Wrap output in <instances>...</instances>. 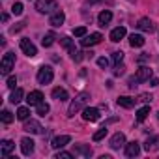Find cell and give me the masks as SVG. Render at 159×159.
I'll return each mask as SVG.
<instances>
[{"label": "cell", "mask_w": 159, "mask_h": 159, "mask_svg": "<svg viewBox=\"0 0 159 159\" xmlns=\"http://www.w3.org/2000/svg\"><path fill=\"white\" fill-rule=\"evenodd\" d=\"M34 140L32 139H28V137H25V139H21V152L25 153V155H30L32 152H34Z\"/></svg>", "instance_id": "cell-14"}, {"label": "cell", "mask_w": 159, "mask_h": 159, "mask_svg": "<svg viewBox=\"0 0 159 159\" xmlns=\"http://www.w3.org/2000/svg\"><path fill=\"white\" fill-rule=\"evenodd\" d=\"M49 111H51V107H49V105H47L45 101H41V103H39V105L36 107V112H38L39 116H45V114H47Z\"/></svg>", "instance_id": "cell-29"}, {"label": "cell", "mask_w": 159, "mask_h": 159, "mask_svg": "<svg viewBox=\"0 0 159 159\" xmlns=\"http://www.w3.org/2000/svg\"><path fill=\"white\" fill-rule=\"evenodd\" d=\"M150 86H159V79L152 77V79H150Z\"/></svg>", "instance_id": "cell-41"}, {"label": "cell", "mask_w": 159, "mask_h": 159, "mask_svg": "<svg viewBox=\"0 0 159 159\" xmlns=\"http://www.w3.org/2000/svg\"><path fill=\"white\" fill-rule=\"evenodd\" d=\"M148 58H150V54H148V52H142V54L139 56V62H144V60H148Z\"/></svg>", "instance_id": "cell-42"}, {"label": "cell", "mask_w": 159, "mask_h": 159, "mask_svg": "<svg viewBox=\"0 0 159 159\" xmlns=\"http://www.w3.org/2000/svg\"><path fill=\"white\" fill-rule=\"evenodd\" d=\"M125 144V135L124 133H114L111 139V148L112 150H120V146Z\"/></svg>", "instance_id": "cell-13"}, {"label": "cell", "mask_w": 159, "mask_h": 159, "mask_svg": "<svg viewBox=\"0 0 159 159\" xmlns=\"http://www.w3.org/2000/svg\"><path fill=\"white\" fill-rule=\"evenodd\" d=\"M73 153L75 155H81V157H90L92 155V148L90 146H84V144H79L73 148Z\"/></svg>", "instance_id": "cell-18"}, {"label": "cell", "mask_w": 159, "mask_h": 159, "mask_svg": "<svg viewBox=\"0 0 159 159\" xmlns=\"http://www.w3.org/2000/svg\"><path fill=\"white\" fill-rule=\"evenodd\" d=\"M60 43H62V47H66V49L69 51V54H73V52L77 51V49L73 47V39H71V38H67V36H66V38H62V39H60Z\"/></svg>", "instance_id": "cell-25"}, {"label": "cell", "mask_w": 159, "mask_h": 159, "mask_svg": "<svg viewBox=\"0 0 159 159\" xmlns=\"http://www.w3.org/2000/svg\"><path fill=\"white\" fill-rule=\"evenodd\" d=\"M144 36H140V34H131L129 36V45L131 47H142L144 45Z\"/></svg>", "instance_id": "cell-21"}, {"label": "cell", "mask_w": 159, "mask_h": 159, "mask_svg": "<svg viewBox=\"0 0 159 159\" xmlns=\"http://www.w3.org/2000/svg\"><path fill=\"white\" fill-rule=\"evenodd\" d=\"M112 73H114V77H120V75H124V73H125V67H124L122 64H116Z\"/></svg>", "instance_id": "cell-35"}, {"label": "cell", "mask_w": 159, "mask_h": 159, "mask_svg": "<svg viewBox=\"0 0 159 159\" xmlns=\"http://www.w3.org/2000/svg\"><path fill=\"white\" fill-rule=\"evenodd\" d=\"M122 60H124V52H122V51L112 52V62H114V64H122Z\"/></svg>", "instance_id": "cell-34"}, {"label": "cell", "mask_w": 159, "mask_h": 159, "mask_svg": "<svg viewBox=\"0 0 159 159\" xmlns=\"http://www.w3.org/2000/svg\"><path fill=\"white\" fill-rule=\"evenodd\" d=\"M54 39H56V36H54L52 32H47V34L43 36V39H41V43H43V47H51V45L54 43Z\"/></svg>", "instance_id": "cell-27"}, {"label": "cell", "mask_w": 159, "mask_h": 159, "mask_svg": "<svg viewBox=\"0 0 159 159\" xmlns=\"http://www.w3.org/2000/svg\"><path fill=\"white\" fill-rule=\"evenodd\" d=\"M13 150H15V144L11 140H2V142H0V155H2V157H8Z\"/></svg>", "instance_id": "cell-15"}, {"label": "cell", "mask_w": 159, "mask_h": 159, "mask_svg": "<svg viewBox=\"0 0 159 159\" xmlns=\"http://www.w3.org/2000/svg\"><path fill=\"white\" fill-rule=\"evenodd\" d=\"M107 133H109V129H107V125H103V127H101L99 131H96V133H94V137H92V139H94V140L98 142V140L105 139V137H107Z\"/></svg>", "instance_id": "cell-30"}, {"label": "cell", "mask_w": 159, "mask_h": 159, "mask_svg": "<svg viewBox=\"0 0 159 159\" xmlns=\"http://www.w3.org/2000/svg\"><path fill=\"white\" fill-rule=\"evenodd\" d=\"M137 28H139V30H142V32H150V34H152V32L155 30L153 23H152L150 19H146V17H142V19H140L139 23H137Z\"/></svg>", "instance_id": "cell-16"}, {"label": "cell", "mask_w": 159, "mask_h": 159, "mask_svg": "<svg viewBox=\"0 0 159 159\" xmlns=\"http://www.w3.org/2000/svg\"><path fill=\"white\" fill-rule=\"evenodd\" d=\"M0 120H2L4 124H11V122H13V114H11L10 111H6V109H4L2 112H0Z\"/></svg>", "instance_id": "cell-31"}, {"label": "cell", "mask_w": 159, "mask_h": 159, "mask_svg": "<svg viewBox=\"0 0 159 159\" xmlns=\"http://www.w3.org/2000/svg\"><path fill=\"white\" fill-rule=\"evenodd\" d=\"M125 34H127V30H125V26H118V28H114V30L111 32V41H114V43H118L120 39H124V38H125Z\"/></svg>", "instance_id": "cell-17"}, {"label": "cell", "mask_w": 159, "mask_h": 159, "mask_svg": "<svg viewBox=\"0 0 159 159\" xmlns=\"http://www.w3.org/2000/svg\"><path fill=\"white\" fill-rule=\"evenodd\" d=\"M111 21H112V13H111L109 10L101 11V13H99V17H98V23H99V26H107Z\"/></svg>", "instance_id": "cell-20"}, {"label": "cell", "mask_w": 159, "mask_h": 159, "mask_svg": "<svg viewBox=\"0 0 159 159\" xmlns=\"http://www.w3.org/2000/svg\"><path fill=\"white\" fill-rule=\"evenodd\" d=\"M73 36L75 38H84L86 36V26H77V28H73Z\"/></svg>", "instance_id": "cell-32"}, {"label": "cell", "mask_w": 159, "mask_h": 159, "mask_svg": "<svg viewBox=\"0 0 159 159\" xmlns=\"http://www.w3.org/2000/svg\"><path fill=\"white\" fill-rule=\"evenodd\" d=\"M11 13H13V15H21V13H23V4H21V2H15V4L11 6Z\"/></svg>", "instance_id": "cell-33"}, {"label": "cell", "mask_w": 159, "mask_h": 159, "mask_svg": "<svg viewBox=\"0 0 159 159\" xmlns=\"http://www.w3.org/2000/svg\"><path fill=\"white\" fill-rule=\"evenodd\" d=\"M139 153H140L139 142H129V144H125V155H127V157H137Z\"/></svg>", "instance_id": "cell-19"}, {"label": "cell", "mask_w": 159, "mask_h": 159, "mask_svg": "<svg viewBox=\"0 0 159 159\" xmlns=\"http://www.w3.org/2000/svg\"><path fill=\"white\" fill-rule=\"evenodd\" d=\"M129 2H135V0H129Z\"/></svg>", "instance_id": "cell-43"}, {"label": "cell", "mask_w": 159, "mask_h": 159, "mask_svg": "<svg viewBox=\"0 0 159 159\" xmlns=\"http://www.w3.org/2000/svg\"><path fill=\"white\" fill-rule=\"evenodd\" d=\"M15 66V54L13 52H6L2 62H0V71H2V75H8Z\"/></svg>", "instance_id": "cell-4"}, {"label": "cell", "mask_w": 159, "mask_h": 159, "mask_svg": "<svg viewBox=\"0 0 159 159\" xmlns=\"http://www.w3.org/2000/svg\"><path fill=\"white\" fill-rule=\"evenodd\" d=\"M15 84H17V77H10V79H8V84H6V86L13 90V88H15Z\"/></svg>", "instance_id": "cell-40"}, {"label": "cell", "mask_w": 159, "mask_h": 159, "mask_svg": "<svg viewBox=\"0 0 159 159\" xmlns=\"http://www.w3.org/2000/svg\"><path fill=\"white\" fill-rule=\"evenodd\" d=\"M75 153H71V152H58L56 153V159H71Z\"/></svg>", "instance_id": "cell-36"}, {"label": "cell", "mask_w": 159, "mask_h": 159, "mask_svg": "<svg viewBox=\"0 0 159 159\" xmlns=\"http://www.w3.org/2000/svg\"><path fill=\"white\" fill-rule=\"evenodd\" d=\"M28 116H30V109L28 107H19V111H17V118L19 120H28Z\"/></svg>", "instance_id": "cell-28"}, {"label": "cell", "mask_w": 159, "mask_h": 159, "mask_svg": "<svg viewBox=\"0 0 159 159\" xmlns=\"http://www.w3.org/2000/svg\"><path fill=\"white\" fill-rule=\"evenodd\" d=\"M23 96H25L23 88H13V92H11V96H10V101H11L13 105H17V103L23 99Z\"/></svg>", "instance_id": "cell-23"}, {"label": "cell", "mask_w": 159, "mask_h": 159, "mask_svg": "<svg viewBox=\"0 0 159 159\" xmlns=\"http://www.w3.org/2000/svg\"><path fill=\"white\" fill-rule=\"evenodd\" d=\"M71 142V137L69 135H58V137H54L52 139V142H51V146L54 148V150H62L66 144H69Z\"/></svg>", "instance_id": "cell-10"}, {"label": "cell", "mask_w": 159, "mask_h": 159, "mask_svg": "<svg viewBox=\"0 0 159 159\" xmlns=\"http://www.w3.org/2000/svg\"><path fill=\"white\" fill-rule=\"evenodd\" d=\"M101 39H103V36H101L99 32H96V34L84 36V38L81 39V45H83V47H92V45H98V43H99Z\"/></svg>", "instance_id": "cell-7"}, {"label": "cell", "mask_w": 159, "mask_h": 159, "mask_svg": "<svg viewBox=\"0 0 159 159\" xmlns=\"http://www.w3.org/2000/svg\"><path fill=\"white\" fill-rule=\"evenodd\" d=\"M21 51H23L26 56H30V58L38 54V49H36V45H34L30 39H26V38H25V39H21Z\"/></svg>", "instance_id": "cell-6"}, {"label": "cell", "mask_w": 159, "mask_h": 159, "mask_svg": "<svg viewBox=\"0 0 159 159\" xmlns=\"http://www.w3.org/2000/svg\"><path fill=\"white\" fill-rule=\"evenodd\" d=\"M135 103H137V99H133V98H127V96H120L118 98V105L124 107V109H131Z\"/></svg>", "instance_id": "cell-22"}, {"label": "cell", "mask_w": 159, "mask_h": 159, "mask_svg": "<svg viewBox=\"0 0 159 159\" xmlns=\"http://www.w3.org/2000/svg\"><path fill=\"white\" fill-rule=\"evenodd\" d=\"M71 58H73L75 62H81V60L84 58V52H81V51H75V52L71 54Z\"/></svg>", "instance_id": "cell-38"}, {"label": "cell", "mask_w": 159, "mask_h": 159, "mask_svg": "<svg viewBox=\"0 0 159 159\" xmlns=\"http://www.w3.org/2000/svg\"><path fill=\"white\" fill-rule=\"evenodd\" d=\"M83 118L86 122H98L99 120V111L96 107H84L83 109Z\"/></svg>", "instance_id": "cell-8"}, {"label": "cell", "mask_w": 159, "mask_h": 159, "mask_svg": "<svg viewBox=\"0 0 159 159\" xmlns=\"http://www.w3.org/2000/svg\"><path fill=\"white\" fill-rule=\"evenodd\" d=\"M148 114H150V105L139 109V111H137V122H144V120L148 118Z\"/></svg>", "instance_id": "cell-26"}, {"label": "cell", "mask_w": 159, "mask_h": 159, "mask_svg": "<svg viewBox=\"0 0 159 159\" xmlns=\"http://www.w3.org/2000/svg\"><path fill=\"white\" fill-rule=\"evenodd\" d=\"M88 99H90V96L86 94V92H81L71 103H69V109H67V116H75V112H79L81 109H84V105L88 103Z\"/></svg>", "instance_id": "cell-1"}, {"label": "cell", "mask_w": 159, "mask_h": 159, "mask_svg": "<svg viewBox=\"0 0 159 159\" xmlns=\"http://www.w3.org/2000/svg\"><path fill=\"white\" fill-rule=\"evenodd\" d=\"M152 75H153V71H152L148 66H142V67H139V69H137L135 79H137V83H144V81H150Z\"/></svg>", "instance_id": "cell-5"}, {"label": "cell", "mask_w": 159, "mask_h": 159, "mask_svg": "<svg viewBox=\"0 0 159 159\" xmlns=\"http://www.w3.org/2000/svg\"><path fill=\"white\" fill-rule=\"evenodd\" d=\"M23 129H25L26 133H32V135H38V133L43 131L41 124L36 122V120H25V127H23Z\"/></svg>", "instance_id": "cell-9"}, {"label": "cell", "mask_w": 159, "mask_h": 159, "mask_svg": "<svg viewBox=\"0 0 159 159\" xmlns=\"http://www.w3.org/2000/svg\"><path fill=\"white\" fill-rule=\"evenodd\" d=\"M41 101H43V94H41L39 90H34V92H30V94L26 96V103H28L30 107H38Z\"/></svg>", "instance_id": "cell-12"}, {"label": "cell", "mask_w": 159, "mask_h": 159, "mask_svg": "<svg viewBox=\"0 0 159 159\" xmlns=\"http://www.w3.org/2000/svg\"><path fill=\"white\" fill-rule=\"evenodd\" d=\"M64 21H66V15H64V11L56 10V11L51 15V19H49V25H51V26H54V28H58V26H62V25H64Z\"/></svg>", "instance_id": "cell-11"}, {"label": "cell", "mask_w": 159, "mask_h": 159, "mask_svg": "<svg viewBox=\"0 0 159 159\" xmlns=\"http://www.w3.org/2000/svg\"><path fill=\"white\" fill-rule=\"evenodd\" d=\"M36 10L39 13H54L58 10V4H56V0H38Z\"/></svg>", "instance_id": "cell-2"}, {"label": "cell", "mask_w": 159, "mask_h": 159, "mask_svg": "<svg viewBox=\"0 0 159 159\" xmlns=\"http://www.w3.org/2000/svg\"><path fill=\"white\" fill-rule=\"evenodd\" d=\"M98 66H99V67H105V69H107V66H109V60H107L105 56H101V58H98Z\"/></svg>", "instance_id": "cell-39"}, {"label": "cell", "mask_w": 159, "mask_h": 159, "mask_svg": "<svg viewBox=\"0 0 159 159\" xmlns=\"http://www.w3.org/2000/svg\"><path fill=\"white\" fill-rule=\"evenodd\" d=\"M152 99H153V98H152L150 94H142V96H139V98H137V101H140V103H150Z\"/></svg>", "instance_id": "cell-37"}, {"label": "cell", "mask_w": 159, "mask_h": 159, "mask_svg": "<svg viewBox=\"0 0 159 159\" xmlns=\"http://www.w3.org/2000/svg\"><path fill=\"white\" fill-rule=\"evenodd\" d=\"M52 98L58 99V101H66V99H69V96H67V92H66L64 88H54V90H52Z\"/></svg>", "instance_id": "cell-24"}, {"label": "cell", "mask_w": 159, "mask_h": 159, "mask_svg": "<svg viewBox=\"0 0 159 159\" xmlns=\"http://www.w3.org/2000/svg\"><path fill=\"white\" fill-rule=\"evenodd\" d=\"M52 77H54V71L51 66H41L38 69V83L39 84H49L52 81Z\"/></svg>", "instance_id": "cell-3"}]
</instances>
